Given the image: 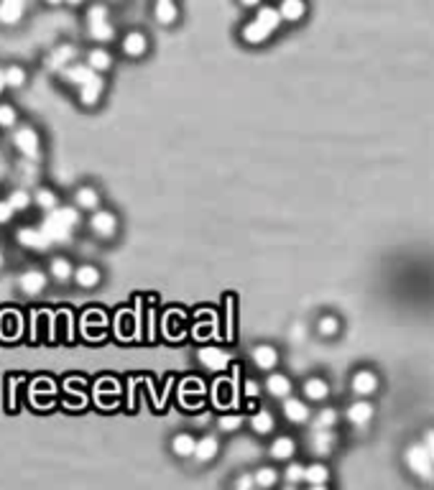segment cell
<instances>
[{"instance_id": "6da1fadb", "label": "cell", "mask_w": 434, "mask_h": 490, "mask_svg": "<svg viewBox=\"0 0 434 490\" xmlns=\"http://www.w3.org/2000/svg\"><path fill=\"white\" fill-rule=\"evenodd\" d=\"M80 225H82V212L75 205H59V207L44 212V220L38 228L44 230L46 238L52 240V245H61L75 238Z\"/></svg>"}, {"instance_id": "7a4b0ae2", "label": "cell", "mask_w": 434, "mask_h": 490, "mask_svg": "<svg viewBox=\"0 0 434 490\" xmlns=\"http://www.w3.org/2000/svg\"><path fill=\"white\" fill-rule=\"evenodd\" d=\"M281 15L274 6H258L255 8L253 18L248 23H243V29H240V41L246 46H263L269 41L274 34L278 31L281 26Z\"/></svg>"}, {"instance_id": "3957f363", "label": "cell", "mask_w": 434, "mask_h": 490, "mask_svg": "<svg viewBox=\"0 0 434 490\" xmlns=\"http://www.w3.org/2000/svg\"><path fill=\"white\" fill-rule=\"evenodd\" d=\"M10 143H13L15 154L26 161L36 163L41 158V133L31 123H18L10 131Z\"/></svg>"}, {"instance_id": "277c9868", "label": "cell", "mask_w": 434, "mask_h": 490, "mask_svg": "<svg viewBox=\"0 0 434 490\" xmlns=\"http://www.w3.org/2000/svg\"><path fill=\"white\" fill-rule=\"evenodd\" d=\"M87 230H90L98 240H103V243H110V240H115V238H118V232H120V217H118V212L100 205V207L92 209L90 217H87Z\"/></svg>"}, {"instance_id": "5b68a950", "label": "cell", "mask_w": 434, "mask_h": 490, "mask_svg": "<svg viewBox=\"0 0 434 490\" xmlns=\"http://www.w3.org/2000/svg\"><path fill=\"white\" fill-rule=\"evenodd\" d=\"M75 92H77V100H80V105H82L84 110H95V107L103 103V97H105V92H107L105 75H92L90 80L84 82V84H80Z\"/></svg>"}, {"instance_id": "8992f818", "label": "cell", "mask_w": 434, "mask_h": 490, "mask_svg": "<svg viewBox=\"0 0 434 490\" xmlns=\"http://www.w3.org/2000/svg\"><path fill=\"white\" fill-rule=\"evenodd\" d=\"M15 243L21 245L23 251H31V253H46L52 248V240L46 238L44 230H41L38 225L18 228V230H15Z\"/></svg>"}, {"instance_id": "52a82bcc", "label": "cell", "mask_w": 434, "mask_h": 490, "mask_svg": "<svg viewBox=\"0 0 434 490\" xmlns=\"http://www.w3.org/2000/svg\"><path fill=\"white\" fill-rule=\"evenodd\" d=\"M197 363L202 365V368H207L210 373H223L230 368L232 357L227 350L217 348V345H204V348L197 350Z\"/></svg>"}, {"instance_id": "ba28073f", "label": "cell", "mask_w": 434, "mask_h": 490, "mask_svg": "<svg viewBox=\"0 0 434 490\" xmlns=\"http://www.w3.org/2000/svg\"><path fill=\"white\" fill-rule=\"evenodd\" d=\"M18 291H21L23 297H38V294H44L46 286H49V274L41 271V268H26L18 274Z\"/></svg>"}, {"instance_id": "9c48e42d", "label": "cell", "mask_w": 434, "mask_h": 490, "mask_svg": "<svg viewBox=\"0 0 434 490\" xmlns=\"http://www.w3.org/2000/svg\"><path fill=\"white\" fill-rule=\"evenodd\" d=\"M151 49V41H149V34H143V31L133 29L128 31L126 36L120 38V54L128 57V59H143Z\"/></svg>"}, {"instance_id": "30bf717a", "label": "cell", "mask_w": 434, "mask_h": 490, "mask_svg": "<svg viewBox=\"0 0 434 490\" xmlns=\"http://www.w3.org/2000/svg\"><path fill=\"white\" fill-rule=\"evenodd\" d=\"M406 465L414 470V475L424 477V480H432L434 477V462L424 445H412L406 450Z\"/></svg>"}, {"instance_id": "8fae6325", "label": "cell", "mask_w": 434, "mask_h": 490, "mask_svg": "<svg viewBox=\"0 0 434 490\" xmlns=\"http://www.w3.org/2000/svg\"><path fill=\"white\" fill-rule=\"evenodd\" d=\"M31 8V0H0V26L3 29H15L21 26L26 13Z\"/></svg>"}, {"instance_id": "7c38bea8", "label": "cell", "mask_w": 434, "mask_h": 490, "mask_svg": "<svg viewBox=\"0 0 434 490\" xmlns=\"http://www.w3.org/2000/svg\"><path fill=\"white\" fill-rule=\"evenodd\" d=\"M84 64H87L92 72H98V75H107V72H112V67H115V57L110 54L107 46L95 44L90 52L84 54Z\"/></svg>"}, {"instance_id": "4fadbf2b", "label": "cell", "mask_w": 434, "mask_h": 490, "mask_svg": "<svg viewBox=\"0 0 434 490\" xmlns=\"http://www.w3.org/2000/svg\"><path fill=\"white\" fill-rule=\"evenodd\" d=\"M84 34H87V38L90 41H95V44H112L115 38H118V29H115V23L110 21V18H105V21H90L84 23Z\"/></svg>"}, {"instance_id": "5bb4252c", "label": "cell", "mask_w": 434, "mask_h": 490, "mask_svg": "<svg viewBox=\"0 0 434 490\" xmlns=\"http://www.w3.org/2000/svg\"><path fill=\"white\" fill-rule=\"evenodd\" d=\"M72 205H75L80 212H92L103 205V197H100V189L92 184H82L77 186L75 194H72Z\"/></svg>"}, {"instance_id": "9a60e30c", "label": "cell", "mask_w": 434, "mask_h": 490, "mask_svg": "<svg viewBox=\"0 0 434 490\" xmlns=\"http://www.w3.org/2000/svg\"><path fill=\"white\" fill-rule=\"evenodd\" d=\"M46 274L57 283H69L75 276V260L67 258V255H52L46 263Z\"/></svg>"}, {"instance_id": "2e32d148", "label": "cell", "mask_w": 434, "mask_h": 490, "mask_svg": "<svg viewBox=\"0 0 434 490\" xmlns=\"http://www.w3.org/2000/svg\"><path fill=\"white\" fill-rule=\"evenodd\" d=\"M250 360H253V365L258 371L271 373V371H276V365H278V350L274 348V345H269V342H261V345H255V348L250 350Z\"/></svg>"}, {"instance_id": "e0dca14e", "label": "cell", "mask_w": 434, "mask_h": 490, "mask_svg": "<svg viewBox=\"0 0 434 490\" xmlns=\"http://www.w3.org/2000/svg\"><path fill=\"white\" fill-rule=\"evenodd\" d=\"M217 454H220V439L215 434H204V437L197 439L192 460H197L200 465H210L212 460H217Z\"/></svg>"}, {"instance_id": "ac0fdd59", "label": "cell", "mask_w": 434, "mask_h": 490, "mask_svg": "<svg viewBox=\"0 0 434 490\" xmlns=\"http://www.w3.org/2000/svg\"><path fill=\"white\" fill-rule=\"evenodd\" d=\"M72 281L80 286V289L90 291V289H98L100 281H103V271H100L95 263H82V266H75V276H72Z\"/></svg>"}, {"instance_id": "d6986e66", "label": "cell", "mask_w": 434, "mask_h": 490, "mask_svg": "<svg viewBox=\"0 0 434 490\" xmlns=\"http://www.w3.org/2000/svg\"><path fill=\"white\" fill-rule=\"evenodd\" d=\"M92 75H98V72H92V69L84 64V61H72V64H67V67L59 72L61 82H67L72 89H77L80 84H84V82L90 80Z\"/></svg>"}, {"instance_id": "ffe728a7", "label": "cell", "mask_w": 434, "mask_h": 490, "mask_svg": "<svg viewBox=\"0 0 434 490\" xmlns=\"http://www.w3.org/2000/svg\"><path fill=\"white\" fill-rule=\"evenodd\" d=\"M281 411H284L286 422H292V424H304V422H309V416H312L307 403L301 401V399H294V396L281 399Z\"/></svg>"}, {"instance_id": "44dd1931", "label": "cell", "mask_w": 434, "mask_h": 490, "mask_svg": "<svg viewBox=\"0 0 434 490\" xmlns=\"http://www.w3.org/2000/svg\"><path fill=\"white\" fill-rule=\"evenodd\" d=\"M309 447L312 452L320 454V457H327L332 450H335V434L332 429H324V426H315L312 434H309Z\"/></svg>"}, {"instance_id": "7402d4cb", "label": "cell", "mask_w": 434, "mask_h": 490, "mask_svg": "<svg viewBox=\"0 0 434 490\" xmlns=\"http://www.w3.org/2000/svg\"><path fill=\"white\" fill-rule=\"evenodd\" d=\"M263 388H266V394L274 396V399H286V396H292L294 386H292V378L289 376H284V373H276L271 371L269 378H266V383H263Z\"/></svg>"}, {"instance_id": "603a6c76", "label": "cell", "mask_w": 434, "mask_h": 490, "mask_svg": "<svg viewBox=\"0 0 434 490\" xmlns=\"http://www.w3.org/2000/svg\"><path fill=\"white\" fill-rule=\"evenodd\" d=\"M72 61H77V46L59 44L49 57H46V67L52 69V72H61V69L67 67V64H72Z\"/></svg>"}, {"instance_id": "cb8c5ba5", "label": "cell", "mask_w": 434, "mask_h": 490, "mask_svg": "<svg viewBox=\"0 0 434 490\" xmlns=\"http://www.w3.org/2000/svg\"><path fill=\"white\" fill-rule=\"evenodd\" d=\"M195 445H197V437L192 431H177L172 437V454L174 457H179V460H192V454H195Z\"/></svg>"}, {"instance_id": "d4e9b609", "label": "cell", "mask_w": 434, "mask_h": 490, "mask_svg": "<svg viewBox=\"0 0 434 490\" xmlns=\"http://www.w3.org/2000/svg\"><path fill=\"white\" fill-rule=\"evenodd\" d=\"M154 21L158 26H174V23L179 21L177 0H154Z\"/></svg>"}, {"instance_id": "484cf974", "label": "cell", "mask_w": 434, "mask_h": 490, "mask_svg": "<svg viewBox=\"0 0 434 490\" xmlns=\"http://www.w3.org/2000/svg\"><path fill=\"white\" fill-rule=\"evenodd\" d=\"M248 424H250V429H253L258 437H269V434H274V429H276V416L271 414L269 408H258V411H253V416L248 419Z\"/></svg>"}, {"instance_id": "4316f807", "label": "cell", "mask_w": 434, "mask_h": 490, "mask_svg": "<svg viewBox=\"0 0 434 490\" xmlns=\"http://www.w3.org/2000/svg\"><path fill=\"white\" fill-rule=\"evenodd\" d=\"M276 10L284 23H299L307 15V3L304 0H281Z\"/></svg>"}, {"instance_id": "83f0119b", "label": "cell", "mask_w": 434, "mask_h": 490, "mask_svg": "<svg viewBox=\"0 0 434 490\" xmlns=\"http://www.w3.org/2000/svg\"><path fill=\"white\" fill-rule=\"evenodd\" d=\"M31 197H33V207L41 209V212H49V209L59 207V205H61L59 194L54 192L52 186H46V184L36 186V192H31Z\"/></svg>"}, {"instance_id": "f1b7e54d", "label": "cell", "mask_w": 434, "mask_h": 490, "mask_svg": "<svg viewBox=\"0 0 434 490\" xmlns=\"http://www.w3.org/2000/svg\"><path fill=\"white\" fill-rule=\"evenodd\" d=\"M294 452H297V442L292 437H276L269 447V454L278 462H289Z\"/></svg>"}, {"instance_id": "f546056e", "label": "cell", "mask_w": 434, "mask_h": 490, "mask_svg": "<svg viewBox=\"0 0 434 490\" xmlns=\"http://www.w3.org/2000/svg\"><path fill=\"white\" fill-rule=\"evenodd\" d=\"M371 419H373V406L368 401H355L347 406V422L352 426H366Z\"/></svg>"}, {"instance_id": "4dcf8cb0", "label": "cell", "mask_w": 434, "mask_h": 490, "mask_svg": "<svg viewBox=\"0 0 434 490\" xmlns=\"http://www.w3.org/2000/svg\"><path fill=\"white\" fill-rule=\"evenodd\" d=\"M375 388H378V378H375V373L371 371H360L352 376V391L358 396H371L375 394Z\"/></svg>"}, {"instance_id": "1f68e13d", "label": "cell", "mask_w": 434, "mask_h": 490, "mask_svg": "<svg viewBox=\"0 0 434 490\" xmlns=\"http://www.w3.org/2000/svg\"><path fill=\"white\" fill-rule=\"evenodd\" d=\"M8 205L15 209V215H23V212H29L31 207H33V197H31V192L26 189V186H18V189H13V192L6 197Z\"/></svg>"}, {"instance_id": "d6a6232c", "label": "cell", "mask_w": 434, "mask_h": 490, "mask_svg": "<svg viewBox=\"0 0 434 490\" xmlns=\"http://www.w3.org/2000/svg\"><path fill=\"white\" fill-rule=\"evenodd\" d=\"M3 72H6L8 89H23L29 84V72H26V67H21V64H6Z\"/></svg>"}, {"instance_id": "836d02e7", "label": "cell", "mask_w": 434, "mask_h": 490, "mask_svg": "<svg viewBox=\"0 0 434 490\" xmlns=\"http://www.w3.org/2000/svg\"><path fill=\"white\" fill-rule=\"evenodd\" d=\"M329 480V470L324 468L322 462H315V465H304V483H309L312 488H322Z\"/></svg>"}, {"instance_id": "e575fe53", "label": "cell", "mask_w": 434, "mask_h": 490, "mask_svg": "<svg viewBox=\"0 0 434 490\" xmlns=\"http://www.w3.org/2000/svg\"><path fill=\"white\" fill-rule=\"evenodd\" d=\"M304 396H307L309 401H324L329 396V386H327V380H322V378H309V380H304Z\"/></svg>"}, {"instance_id": "d590c367", "label": "cell", "mask_w": 434, "mask_h": 490, "mask_svg": "<svg viewBox=\"0 0 434 490\" xmlns=\"http://www.w3.org/2000/svg\"><path fill=\"white\" fill-rule=\"evenodd\" d=\"M253 480L255 488H274L278 483V470L274 465H261L253 470Z\"/></svg>"}, {"instance_id": "8d00e7d4", "label": "cell", "mask_w": 434, "mask_h": 490, "mask_svg": "<svg viewBox=\"0 0 434 490\" xmlns=\"http://www.w3.org/2000/svg\"><path fill=\"white\" fill-rule=\"evenodd\" d=\"M18 123H21L18 107L10 103H0V131H13Z\"/></svg>"}, {"instance_id": "74e56055", "label": "cell", "mask_w": 434, "mask_h": 490, "mask_svg": "<svg viewBox=\"0 0 434 490\" xmlns=\"http://www.w3.org/2000/svg\"><path fill=\"white\" fill-rule=\"evenodd\" d=\"M240 426H243V416L240 414H223L217 419V429L223 434H235Z\"/></svg>"}, {"instance_id": "f35d334b", "label": "cell", "mask_w": 434, "mask_h": 490, "mask_svg": "<svg viewBox=\"0 0 434 490\" xmlns=\"http://www.w3.org/2000/svg\"><path fill=\"white\" fill-rule=\"evenodd\" d=\"M317 332L322 334V337H335V334L340 332V320L332 317V314H324V317H320V322H317Z\"/></svg>"}, {"instance_id": "ab89813d", "label": "cell", "mask_w": 434, "mask_h": 490, "mask_svg": "<svg viewBox=\"0 0 434 490\" xmlns=\"http://www.w3.org/2000/svg\"><path fill=\"white\" fill-rule=\"evenodd\" d=\"M284 480L289 485L304 483V465H301V462H289L284 470Z\"/></svg>"}, {"instance_id": "60d3db41", "label": "cell", "mask_w": 434, "mask_h": 490, "mask_svg": "<svg viewBox=\"0 0 434 490\" xmlns=\"http://www.w3.org/2000/svg\"><path fill=\"white\" fill-rule=\"evenodd\" d=\"M337 424V411L335 408H322L315 419V426H324V429H332Z\"/></svg>"}, {"instance_id": "b9f144b4", "label": "cell", "mask_w": 434, "mask_h": 490, "mask_svg": "<svg viewBox=\"0 0 434 490\" xmlns=\"http://www.w3.org/2000/svg\"><path fill=\"white\" fill-rule=\"evenodd\" d=\"M232 488H235V490H250V488H255L253 473H240V475H235V477H232Z\"/></svg>"}, {"instance_id": "7bdbcfd3", "label": "cell", "mask_w": 434, "mask_h": 490, "mask_svg": "<svg viewBox=\"0 0 434 490\" xmlns=\"http://www.w3.org/2000/svg\"><path fill=\"white\" fill-rule=\"evenodd\" d=\"M15 217V209L8 205V200H0V225H10Z\"/></svg>"}, {"instance_id": "ee69618b", "label": "cell", "mask_w": 434, "mask_h": 490, "mask_svg": "<svg viewBox=\"0 0 434 490\" xmlns=\"http://www.w3.org/2000/svg\"><path fill=\"white\" fill-rule=\"evenodd\" d=\"M243 391H246L248 399H255V396L261 394V386H258V380L246 378V383H243Z\"/></svg>"}, {"instance_id": "f6af8a7d", "label": "cell", "mask_w": 434, "mask_h": 490, "mask_svg": "<svg viewBox=\"0 0 434 490\" xmlns=\"http://www.w3.org/2000/svg\"><path fill=\"white\" fill-rule=\"evenodd\" d=\"M424 447H427L429 457H432V462H434V429L427 431V437H424Z\"/></svg>"}, {"instance_id": "bcb514c9", "label": "cell", "mask_w": 434, "mask_h": 490, "mask_svg": "<svg viewBox=\"0 0 434 490\" xmlns=\"http://www.w3.org/2000/svg\"><path fill=\"white\" fill-rule=\"evenodd\" d=\"M240 8H246V10H255L258 6H263V0H238Z\"/></svg>"}, {"instance_id": "7dc6e473", "label": "cell", "mask_w": 434, "mask_h": 490, "mask_svg": "<svg viewBox=\"0 0 434 490\" xmlns=\"http://www.w3.org/2000/svg\"><path fill=\"white\" fill-rule=\"evenodd\" d=\"M6 72H3V67H0V97H3V92H6Z\"/></svg>"}, {"instance_id": "c3c4849f", "label": "cell", "mask_w": 434, "mask_h": 490, "mask_svg": "<svg viewBox=\"0 0 434 490\" xmlns=\"http://www.w3.org/2000/svg\"><path fill=\"white\" fill-rule=\"evenodd\" d=\"M69 8H80V6H84V0H64Z\"/></svg>"}, {"instance_id": "681fc988", "label": "cell", "mask_w": 434, "mask_h": 490, "mask_svg": "<svg viewBox=\"0 0 434 490\" xmlns=\"http://www.w3.org/2000/svg\"><path fill=\"white\" fill-rule=\"evenodd\" d=\"M46 6L49 8H57V6H61V3H64V0H44Z\"/></svg>"}, {"instance_id": "f907efd6", "label": "cell", "mask_w": 434, "mask_h": 490, "mask_svg": "<svg viewBox=\"0 0 434 490\" xmlns=\"http://www.w3.org/2000/svg\"><path fill=\"white\" fill-rule=\"evenodd\" d=\"M3 266H6V253H3V248H0V271H3Z\"/></svg>"}, {"instance_id": "816d5d0a", "label": "cell", "mask_w": 434, "mask_h": 490, "mask_svg": "<svg viewBox=\"0 0 434 490\" xmlns=\"http://www.w3.org/2000/svg\"><path fill=\"white\" fill-rule=\"evenodd\" d=\"M100 3H120V0H100Z\"/></svg>"}]
</instances>
